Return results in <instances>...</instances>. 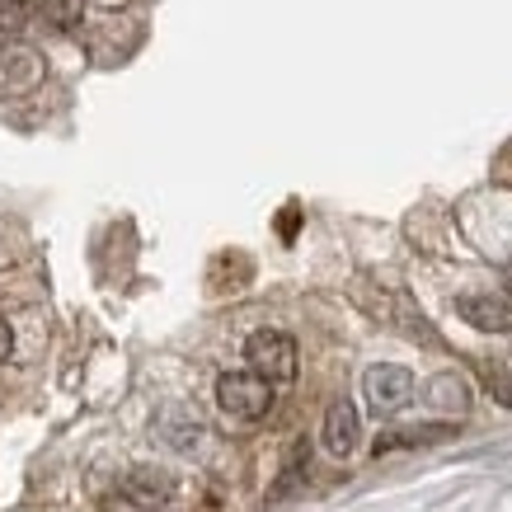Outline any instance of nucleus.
<instances>
[{
    "label": "nucleus",
    "mask_w": 512,
    "mask_h": 512,
    "mask_svg": "<svg viewBox=\"0 0 512 512\" xmlns=\"http://www.w3.org/2000/svg\"><path fill=\"white\" fill-rule=\"evenodd\" d=\"M217 404L240 423L264 419L268 409H273V381L259 376L254 367H249V372H226L217 381Z\"/></svg>",
    "instance_id": "nucleus-1"
},
{
    "label": "nucleus",
    "mask_w": 512,
    "mask_h": 512,
    "mask_svg": "<svg viewBox=\"0 0 512 512\" xmlns=\"http://www.w3.org/2000/svg\"><path fill=\"white\" fill-rule=\"evenodd\" d=\"M245 357H249V367L259 376H268L273 386H282V381L296 376V343H292V334H282V329H259V334H249Z\"/></svg>",
    "instance_id": "nucleus-2"
},
{
    "label": "nucleus",
    "mask_w": 512,
    "mask_h": 512,
    "mask_svg": "<svg viewBox=\"0 0 512 512\" xmlns=\"http://www.w3.org/2000/svg\"><path fill=\"white\" fill-rule=\"evenodd\" d=\"M362 390H367L376 414H400L404 404L414 400V376L404 367H395V362H381V367H372L362 376Z\"/></svg>",
    "instance_id": "nucleus-3"
},
{
    "label": "nucleus",
    "mask_w": 512,
    "mask_h": 512,
    "mask_svg": "<svg viewBox=\"0 0 512 512\" xmlns=\"http://www.w3.org/2000/svg\"><path fill=\"white\" fill-rule=\"evenodd\" d=\"M118 494H123L132 508L156 512L174 498V475H165V470H156V466H137L118 480Z\"/></svg>",
    "instance_id": "nucleus-4"
},
{
    "label": "nucleus",
    "mask_w": 512,
    "mask_h": 512,
    "mask_svg": "<svg viewBox=\"0 0 512 512\" xmlns=\"http://www.w3.org/2000/svg\"><path fill=\"white\" fill-rule=\"evenodd\" d=\"M456 315L466 320L470 329L480 334H508L512 329V292H480V296H461L456 301Z\"/></svg>",
    "instance_id": "nucleus-5"
},
{
    "label": "nucleus",
    "mask_w": 512,
    "mask_h": 512,
    "mask_svg": "<svg viewBox=\"0 0 512 512\" xmlns=\"http://www.w3.org/2000/svg\"><path fill=\"white\" fill-rule=\"evenodd\" d=\"M325 451L329 456H353L357 451V433H362V419H357V409H353V400H334L329 404V414H325Z\"/></svg>",
    "instance_id": "nucleus-6"
},
{
    "label": "nucleus",
    "mask_w": 512,
    "mask_h": 512,
    "mask_svg": "<svg viewBox=\"0 0 512 512\" xmlns=\"http://www.w3.org/2000/svg\"><path fill=\"white\" fill-rule=\"evenodd\" d=\"M202 419H193V414H184V409H165L160 414V437L170 442L174 451H198L202 447Z\"/></svg>",
    "instance_id": "nucleus-7"
},
{
    "label": "nucleus",
    "mask_w": 512,
    "mask_h": 512,
    "mask_svg": "<svg viewBox=\"0 0 512 512\" xmlns=\"http://www.w3.org/2000/svg\"><path fill=\"white\" fill-rule=\"evenodd\" d=\"M428 404L433 409H442V414H466L470 409V386L461 381V376H433L428 381Z\"/></svg>",
    "instance_id": "nucleus-8"
},
{
    "label": "nucleus",
    "mask_w": 512,
    "mask_h": 512,
    "mask_svg": "<svg viewBox=\"0 0 512 512\" xmlns=\"http://www.w3.org/2000/svg\"><path fill=\"white\" fill-rule=\"evenodd\" d=\"M447 437H451V428H400V433L376 437V456L400 451V447H423V442H447Z\"/></svg>",
    "instance_id": "nucleus-9"
},
{
    "label": "nucleus",
    "mask_w": 512,
    "mask_h": 512,
    "mask_svg": "<svg viewBox=\"0 0 512 512\" xmlns=\"http://www.w3.org/2000/svg\"><path fill=\"white\" fill-rule=\"evenodd\" d=\"M43 19L52 29H80V19H85V0H43Z\"/></svg>",
    "instance_id": "nucleus-10"
},
{
    "label": "nucleus",
    "mask_w": 512,
    "mask_h": 512,
    "mask_svg": "<svg viewBox=\"0 0 512 512\" xmlns=\"http://www.w3.org/2000/svg\"><path fill=\"white\" fill-rule=\"evenodd\" d=\"M301 475H306V447H296V456H292V466H287V475H282L273 489H268V503H278V498H287L301 484Z\"/></svg>",
    "instance_id": "nucleus-11"
},
{
    "label": "nucleus",
    "mask_w": 512,
    "mask_h": 512,
    "mask_svg": "<svg viewBox=\"0 0 512 512\" xmlns=\"http://www.w3.org/2000/svg\"><path fill=\"white\" fill-rule=\"evenodd\" d=\"M0 29H24V5L19 0H0Z\"/></svg>",
    "instance_id": "nucleus-12"
},
{
    "label": "nucleus",
    "mask_w": 512,
    "mask_h": 512,
    "mask_svg": "<svg viewBox=\"0 0 512 512\" xmlns=\"http://www.w3.org/2000/svg\"><path fill=\"white\" fill-rule=\"evenodd\" d=\"M494 400L503 404V409H512V372L494 376Z\"/></svg>",
    "instance_id": "nucleus-13"
},
{
    "label": "nucleus",
    "mask_w": 512,
    "mask_h": 512,
    "mask_svg": "<svg viewBox=\"0 0 512 512\" xmlns=\"http://www.w3.org/2000/svg\"><path fill=\"white\" fill-rule=\"evenodd\" d=\"M15 353V334H10V325H0V362Z\"/></svg>",
    "instance_id": "nucleus-14"
}]
</instances>
